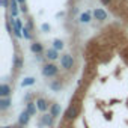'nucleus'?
Returning a JSON list of instances; mask_svg holds the SVG:
<instances>
[{
	"instance_id": "20e7f679",
	"label": "nucleus",
	"mask_w": 128,
	"mask_h": 128,
	"mask_svg": "<svg viewBox=\"0 0 128 128\" xmlns=\"http://www.w3.org/2000/svg\"><path fill=\"white\" fill-rule=\"evenodd\" d=\"M30 116H32V114H30L27 110L21 112V113H20V116H18V125H21V126L27 125V124H29V120H30Z\"/></svg>"
},
{
	"instance_id": "7ed1b4c3",
	"label": "nucleus",
	"mask_w": 128,
	"mask_h": 128,
	"mask_svg": "<svg viewBox=\"0 0 128 128\" xmlns=\"http://www.w3.org/2000/svg\"><path fill=\"white\" fill-rule=\"evenodd\" d=\"M78 113H80V107H78L77 104H71V106L66 108V112H65V119L72 120V119H76V118L78 116Z\"/></svg>"
},
{
	"instance_id": "9d476101",
	"label": "nucleus",
	"mask_w": 128,
	"mask_h": 128,
	"mask_svg": "<svg viewBox=\"0 0 128 128\" xmlns=\"http://www.w3.org/2000/svg\"><path fill=\"white\" fill-rule=\"evenodd\" d=\"M50 113L53 114V118H57L60 114V106L59 104H51L50 106Z\"/></svg>"
},
{
	"instance_id": "b1692460",
	"label": "nucleus",
	"mask_w": 128,
	"mask_h": 128,
	"mask_svg": "<svg viewBox=\"0 0 128 128\" xmlns=\"http://www.w3.org/2000/svg\"><path fill=\"white\" fill-rule=\"evenodd\" d=\"M27 9H26V5H21V12H26Z\"/></svg>"
},
{
	"instance_id": "a211bd4d",
	"label": "nucleus",
	"mask_w": 128,
	"mask_h": 128,
	"mask_svg": "<svg viewBox=\"0 0 128 128\" xmlns=\"http://www.w3.org/2000/svg\"><path fill=\"white\" fill-rule=\"evenodd\" d=\"M53 48H56L57 51L62 50V48H63V41H60V39H54V41H53Z\"/></svg>"
},
{
	"instance_id": "39448f33",
	"label": "nucleus",
	"mask_w": 128,
	"mask_h": 128,
	"mask_svg": "<svg viewBox=\"0 0 128 128\" xmlns=\"http://www.w3.org/2000/svg\"><path fill=\"white\" fill-rule=\"evenodd\" d=\"M11 92H12V89L9 84H6V83L0 84V98H8L11 95Z\"/></svg>"
},
{
	"instance_id": "dca6fc26",
	"label": "nucleus",
	"mask_w": 128,
	"mask_h": 128,
	"mask_svg": "<svg viewBox=\"0 0 128 128\" xmlns=\"http://www.w3.org/2000/svg\"><path fill=\"white\" fill-rule=\"evenodd\" d=\"M50 89H51V90H60V89H62V84H60V82H59V80H54V82H51V83H50Z\"/></svg>"
},
{
	"instance_id": "1a4fd4ad",
	"label": "nucleus",
	"mask_w": 128,
	"mask_h": 128,
	"mask_svg": "<svg viewBox=\"0 0 128 128\" xmlns=\"http://www.w3.org/2000/svg\"><path fill=\"white\" fill-rule=\"evenodd\" d=\"M30 50H32V53H35V54H41V53L44 51V47H42V44H39V42H33V44L30 45Z\"/></svg>"
},
{
	"instance_id": "ddd939ff",
	"label": "nucleus",
	"mask_w": 128,
	"mask_h": 128,
	"mask_svg": "<svg viewBox=\"0 0 128 128\" xmlns=\"http://www.w3.org/2000/svg\"><path fill=\"white\" fill-rule=\"evenodd\" d=\"M47 59L48 60H56L57 59V50L56 48H50L47 51Z\"/></svg>"
},
{
	"instance_id": "a878e982",
	"label": "nucleus",
	"mask_w": 128,
	"mask_h": 128,
	"mask_svg": "<svg viewBox=\"0 0 128 128\" xmlns=\"http://www.w3.org/2000/svg\"><path fill=\"white\" fill-rule=\"evenodd\" d=\"M18 3H20V5H24V3H26V0H18Z\"/></svg>"
},
{
	"instance_id": "0eeeda50",
	"label": "nucleus",
	"mask_w": 128,
	"mask_h": 128,
	"mask_svg": "<svg viewBox=\"0 0 128 128\" xmlns=\"http://www.w3.org/2000/svg\"><path fill=\"white\" fill-rule=\"evenodd\" d=\"M53 114L51 113H45V114H42V118H41V122H39V126H44V125H47V126H50V125H53Z\"/></svg>"
},
{
	"instance_id": "412c9836",
	"label": "nucleus",
	"mask_w": 128,
	"mask_h": 128,
	"mask_svg": "<svg viewBox=\"0 0 128 128\" xmlns=\"http://www.w3.org/2000/svg\"><path fill=\"white\" fill-rule=\"evenodd\" d=\"M42 30H44V32H48V30H50V26H48V24H42Z\"/></svg>"
},
{
	"instance_id": "f257e3e1",
	"label": "nucleus",
	"mask_w": 128,
	"mask_h": 128,
	"mask_svg": "<svg viewBox=\"0 0 128 128\" xmlns=\"http://www.w3.org/2000/svg\"><path fill=\"white\" fill-rule=\"evenodd\" d=\"M60 66H62L63 70H66V71L72 70V68H74V57H72L71 54H63V56L60 57Z\"/></svg>"
},
{
	"instance_id": "f8f14e48",
	"label": "nucleus",
	"mask_w": 128,
	"mask_h": 128,
	"mask_svg": "<svg viewBox=\"0 0 128 128\" xmlns=\"http://www.w3.org/2000/svg\"><path fill=\"white\" fill-rule=\"evenodd\" d=\"M80 23H83V24H88V23H90V12H83L82 15H80Z\"/></svg>"
},
{
	"instance_id": "6e6552de",
	"label": "nucleus",
	"mask_w": 128,
	"mask_h": 128,
	"mask_svg": "<svg viewBox=\"0 0 128 128\" xmlns=\"http://www.w3.org/2000/svg\"><path fill=\"white\" fill-rule=\"evenodd\" d=\"M36 107H38L39 112H47V110H50L48 102H47L45 98H38V100H36Z\"/></svg>"
},
{
	"instance_id": "423d86ee",
	"label": "nucleus",
	"mask_w": 128,
	"mask_h": 128,
	"mask_svg": "<svg viewBox=\"0 0 128 128\" xmlns=\"http://www.w3.org/2000/svg\"><path fill=\"white\" fill-rule=\"evenodd\" d=\"M94 17H95L98 21H104V20H107L108 14H107L104 9H101V8H96V9L94 11Z\"/></svg>"
},
{
	"instance_id": "9b49d317",
	"label": "nucleus",
	"mask_w": 128,
	"mask_h": 128,
	"mask_svg": "<svg viewBox=\"0 0 128 128\" xmlns=\"http://www.w3.org/2000/svg\"><path fill=\"white\" fill-rule=\"evenodd\" d=\"M11 106V100L9 98H0V110H6L8 107Z\"/></svg>"
},
{
	"instance_id": "aec40b11",
	"label": "nucleus",
	"mask_w": 128,
	"mask_h": 128,
	"mask_svg": "<svg viewBox=\"0 0 128 128\" xmlns=\"http://www.w3.org/2000/svg\"><path fill=\"white\" fill-rule=\"evenodd\" d=\"M9 8L11 11H18V0H9Z\"/></svg>"
},
{
	"instance_id": "2eb2a0df",
	"label": "nucleus",
	"mask_w": 128,
	"mask_h": 128,
	"mask_svg": "<svg viewBox=\"0 0 128 128\" xmlns=\"http://www.w3.org/2000/svg\"><path fill=\"white\" fill-rule=\"evenodd\" d=\"M26 110L33 116L35 113H36V110H38V107H36V102H27V107H26Z\"/></svg>"
},
{
	"instance_id": "6ab92c4d",
	"label": "nucleus",
	"mask_w": 128,
	"mask_h": 128,
	"mask_svg": "<svg viewBox=\"0 0 128 128\" xmlns=\"http://www.w3.org/2000/svg\"><path fill=\"white\" fill-rule=\"evenodd\" d=\"M23 36H24V39H27V41L32 39V35H30V29H29V27H23Z\"/></svg>"
},
{
	"instance_id": "f3484780",
	"label": "nucleus",
	"mask_w": 128,
	"mask_h": 128,
	"mask_svg": "<svg viewBox=\"0 0 128 128\" xmlns=\"http://www.w3.org/2000/svg\"><path fill=\"white\" fill-rule=\"evenodd\" d=\"M14 66H15L17 70H20V68L23 66V60H21L20 56H14Z\"/></svg>"
},
{
	"instance_id": "393cba45",
	"label": "nucleus",
	"mask_w": 128,
	"mask_h": 128,
	"mask_svg": "<svg viewBox=\"0 0 128 128\" xmlns=\"http://www.w3.org/2000/svg\"><path fill=\"white\" fill-rule=\"evenodd\" d=\"M27 27H29V29H30V30H32V29H33V24H32V23H30V21H29V23H27Z\"/></svg>"
},
{
	"instance_id": "4468645a",
	"label": "nucleus",
	"mask_w": 128,
	"mask_h": 128,
	"mask_svg": "<svg viewBox=\"0 0 128 128\" xmlns=\"http://www.w3.org/2000/svg\"><path fill=\"white\" fill-rule=\"evenodd\" d=\"M35 82H36L35 77H26V78L21 82V86H23V88H26V86H32V84H35Z\"/></svg>"
},
{
	"instance_id": "5701e85b",
	"label": "nucleus",
	"mask_w": 128,
	"mask_h": 128,
	"mask_svg": "<svg viewBox=\"0 0 128 128\" xmlns=\"http://www.w3.org/2000/svg\"><path fill=\"white\" fill-rule=\"evenodd\" d=\"M2 6H3V8L8 6V0H2Z\"/></svg>"
},
{
	"instance_id": "bb28decb",
	"label": "nucleus",
	"mask_w": 128,
	"mask_h": 128,
	"mask_svg": "<svg viewBox=\"0 0 128 128\" xmlns=\"http://www.w3.org/2000/svg\"><path fill=\"white\" fill-rule=\"evenodd\" d=\"M3 128H14V126H3Z\"/></svg>"
},
{
	"instance_id": "f03ea898",
	"label": "nucleus",
	"mask_w": 128,
	"mask_h": 128,
	"mask_svg": "<svg viewBox=\"0 0 128 128\" xmlns=\"http://www.w3.org/2000/svg\"><path fill=\"white\" fill-rule=\"evenodd\" d=\"M57 72H59V68L54 65V63H47V65H44V68H42V74H44V77H48V78L56 77Z\"/></svg>"
},
{
	"instance_id": "4be33fe9",
	"label": "nucleus",
	"mask_w": 128,
	"mask_h": 128,
	"mask_svg": "<svg viewBox=\"0 0 128 128\" xmlns=\"http://www.w3.org/2000/svg\"><path fill=\"white\" fill-rule=\"evenodd\" d=\"M101 3H102V5H110L112 0H101Z\"/></svg>"
}]
</instances>
